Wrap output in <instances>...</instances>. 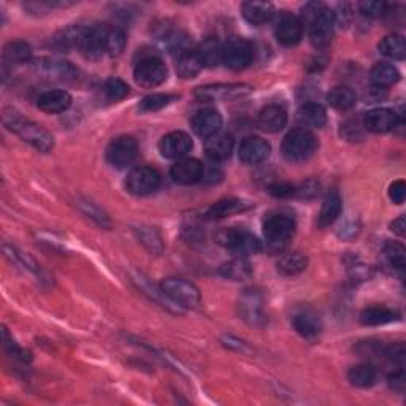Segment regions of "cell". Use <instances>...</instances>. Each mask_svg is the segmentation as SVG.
Wrapping results in <instances>:
<instances>
[{
    "label": "cell",
    "mask_w": 406,
    "mask_h": 406,
    "mask_svg": "<svg viewBox=\"0 0 406 406\" xmlns=\"http://www.w3.org/2000/svg\"><path fill=\"white\" fill-rule=\"evenodd\" d=\"M3 124L8 127L11 132H15L16 135L21 137L26 143L36 148L40 153H50L54 148V138L51 133L43 129L42 126L37 123H32L26 118H22L20 113H16L15 110L5 108L2 114Z\"/></svg>",
    "instance_id": "obj_1"
},
{
    "label": "cell",
    "mask_w": 406,
    "mask_h": 406,
    "mask_svg": "<svg viewBox=\"0 0 406 406\" xmlns=\"http://www.w3.org/2000/svg\"><path fill=\"white\" fill-rule=\"evenodd\" d=\"M317 149V140L310 130L295 129L284 137L281 153L289 162L308 160Z\"/></svg>",
    "instance_id": "obj_2"
},
{
    "label": "cell",
    "mask_w": 406,
    "mask_h": 406,
    "mask_svg": "<svg viewBox=\"0 0 406 406\" xmlns=\"http://www.w3.org/2000/svg\"><path fill=\"white\" fill-rule=\"evenodd\" d=\"M216 241L219 245L234 251L236 256H249V254H257L262 245L260 241L249 232L243 229H221L216 234Z\"/></svg>",
    "instance_id": "obj_3"
},
{
    "label": "cell",
    "mask_w": 406,
    "mask_h": 406,
    "mask_svg": "<svg viewBox=\"0 0 406 406\" xmlns=\"http://www.w3.org/2000/svg\"><path fill=\"white\" fill-rule=\"evenodd\" d=\"M160 291L167 295L168 300L181 308H195L200 303L199 289L181 278H165L160 283Z\"/></svg>",
    "instance_id": "obj_4"
},
{
    "label": "cell",
    "mask_w": 406,
    "mask_h": 406,
    "mask_svg": "<svg viewBox=\"0 0 406 406\" xmlns=\"http://www.w3.org/2000/svg\"><path fill=\"white\" fill-rule=\"evenodd\" d=\"M168 77V70L164 61L156 56H148L142 59L135 66L133 70V78L135 83L142 88H158L162 83H165Z\"/></svg>",
    "instance_id": "obj_5"
},
{
    "label": "cell",
    "mask_w": 406,
    "mask_h": 406,
    "mask_svg": "<svg viewBox=\"0 0 406 406\" xmlns=\"http://www.w3.org/2000/svg\"><path fill=\"white\" fill-rule=\"evenodd\" d=\"M253 59L254 46L245 38H230L223 45V63L230 70H245Z\"/></svg>",
    "instance_id": "obj_6"
},
{
    "label": "cell",
    "mask_w": 406,
    "mask_h": 406,
    "mask_svg": "<svg viewBox=\"0 0 406 406\" xmlns=\"http://www.w3.org/2000/svg\"><path fill=\"white\" fill-rule=\"evenodd\" d=\"M160 173L153 167H137L126 178V189L132 195L144 197L153 194L160 186Z\"/></svg>",
    "instance_id": "obj_7"
},
{
    "label": "cell",
    "mask_w": 406,
    "mask_h": 406,
    "mask_svg": "<svg viewBox=\"0 0 406 406\" xmlns=\"http://www.w3.org/2000/svg\"><path fill=\"white\" fill-rule=\"evenodd\" d=\"M138 154V143L130 135H121L108 144L107 160L116 168L129 167Z\"/></svg>",
    "instance_id": "obj_8"
},
{
    "label": "cell",
    "mask_w": 406,
    "mask_h": 406,
    "mask_svg": "<svg viewBox=\"0 0 406 406\" xmlns=\"http://www.w3.org/2000/svg\"><path fill=\"white\" fill-rule=\"evenodd\" d=\"M105 32H107V24L86 26V31L78 45L80 53L83 54L86 59L97 61L107 54Z\"/></svg>",
    "instance_id": "obj_9"
},
{
    "label": "cell",
    "mask_w": 406,
    "mask_h": 406,
    "mask_svg": "<svg viewBox=\"0 0 406 406\" xmlns=\"http://www.w3.org/2000/svg\"><path fill=\"white\" fill-rule=\"evenodd\" d=\"M295 234V221L286 214H275L264 223V235L270 245L281 246Z\"/></svg>",
    "instance_id": "obj_10"
},
{
    "label": "cell",
    "mask_w": 406,
    "mask_h": 406,
    "mask_svg": "<svg viewBox=\"0 0 406 406\" xmlns=\"http://www.w3.org/2000/svg\"><path fill=\"white\" fill-rule=\"evenodd\" d=\"M239 311L243 321L251 326H264L266 317L264 313L262 294L256 289H246L239 300Z\"/></svg>",
    "instance_id": "obj_11"
},
{
    "label": "cell",
    "mask_w": 406,
    "mask_h": 406,
    "mask_svg": "<svg viewBox=\"0 0 406 406\" xmlns=\"http://www.w3.org/2000/svg\"><path fill=\"white\" fill-rule=\"evenodd\" d=\"M275 37L284 46H295L303 37V24L295 15L283 11L275 21Z\"/></svg>",
    "instance_id": "obj_12"
},
{
    "label": "cell",
    "mask_w": 406,
    "mask_h": 406,
    "mask_svg": "<svg viewBox=\"0 0 406 406\" xmlns=\"http://www.w3.org/2000/svg\"><path fill=\"white\" fill-rule=\"evenodd\" d=\"M335 11L329 7L310 24L311 43L317 50L327 48L335 33Z\"/></svg>",
    "instance_id": "obj_13"
},
{
    "label": "cell",
    "mask_w": 406,
    "mask_h": 406,
    "mask_svg": "<svg viewBox=\"0 0 406 406\" xmlns=\"http://www.w3.org/2000/svg\"><path fill=\"white\" fill-rule=\"evenodd\" d=\"M193 149V138L183 130H173L160 138L159 151L165 159H183Z\"/></svg>",
    "instance_id": "obj_14"
},
{
    "label": "cell",
    "mask_w": 406,
    "mask_h": 406,
    "mask_svg": "<svg viewBox=\"0 0 406 406\" xmlns=\"http://www.w3.org/2000/svg\"><path fill=\"white\" fill-rule=\"evenodd\" d=\"M270 143L260 137H248L241 142L239 149V158L245 165L262 164L270 158Z\"/></svg>",
    "instance_id": "obj_15"
},
{
    "label": "cell",
    "mask_w": 406,
    "mask_h": 406,
    "mask_svg": "<svg viewBox=\"0 0 406 406\" xmlns=\"http://www.w3.org/2000/svg\"><path fill=\"white\" fill-rule=\"evenodd\" d=\"M203 168H205V165H203L199 159L183 158L178 159L175 164L172 165L170 175L175 183L190 186L199 183L203 178Z\"/></svg>",
    "instance_id": "obj_16"
},
{
    "label": "cell",
    "mask_w": 406,
    "mask_h": 406,
    "mask_svg": "<svg viewBox=\"0 0 406 406\" xmlns=\"http://www.w3.org/2000/svg\"><path fill=\"white\" fill-rule=\"evenodd\" d=\"M190 126L197 135L202 138H211L218 135L223 127V116L214 108H203L194 114Z\"/></svg>",
    "instance_id": "obj_17"
},
{
    "label": "cell",
    "mask_w": 406,
    "mask_h": 406,
    "mask_svg": "<svg viewBox=\"0 0 406 406\" xmlns=\"http://www.w3.org/2000/svg\"><path fill=\"white\" fill-rule=\"evenodd\" d=\"M251 88L246 84H213V86H203L195 91L197 98L206 102H216V100H232V98L241 97L248 94Z\"/></svg>",
    "instance_id": "obj_18"
},
{
    "label": "cell",
    "mask_w": 406,
    "mask_h": 406,
    "mask_svg": "<svg viewBox=\"0 0 406 406\" xmlns=\"http://www.w3.org/2000/svg\"><path fill=\"white\" fill-rule=\"evenodd\" d=\"M397 113L391 108H373L363 116V127L373 133H387L396 129Z\"/></svg>",
    "instance_id": "obj_19"
},
{
    "label": "cell",
    "mask_w": 406,
    "mask_h": 406,
    "mask_svg": "<svg viewBox=\"0 0 406 406\" xmlns=\"http://www.w3.org/2000/svg\"><path fill=\"white\" fill-rule=\"evenodd\" d=\"M72 105V96L67 91L62 89H53L46 91L43 94H40L37 98V107L45 113L57 114L67 112Z\"/></svg>",
    "instance_id": "obj_20"
},
{
    "label": "cell",
    "mask_w": 406,
    "mask_h": 406,
    "mask_svg": "<svg viewBox=\"0 0 406 406\" xmlns=\"http://www.w3.org/2000/svg\"><path fill=\"white\" fill-rule=\"evenodd\" d=\"M287 124L286 110L280 105H266L257 116V126L266 133L281 132Z\"/></svg>",
    "instance_id": "obj_21"
},
{
    "label": "cell",
    "mask_w": 406,
    "mask_h": 406,
    "mask_svg": "<svg viewBox=\"0 0 406 406\" xmlns=\"http://www.w3.org/2000/svg\"><path fill=\"white\" fill-rule=\"evenodd\" d=\"M292 326L300 336L306 340H315L322 332V322L315 311L303 310L292 317Z\"/></svg>",
    "instance_id": "obj_22"
},
{
    "label": "cell",
    "mask_w": 406,
    "mask_h": 406,
    "mask_svg": "<svg viewBox=\"0 0 406 406\" xmlns=\"http://www.w3.org/2000/svg\"><path fill=\"white\" fill-rule=\"evenodd\" d=\"M36 68L38 72L48 75V77H53L62 81H73L78 77V70L72 66L70 62L59 61V59H50V57L38 59L36 63Z\"/></svg>",
    "instance_id": "obj_23"
},
{
    "label": "cell",
    "mask_w": 406,
    "mask_h": 406,
    "mask_svg": "<svg viewBox=\"0 0 406 406\" xmlns=\"http://www.w3.org/2000/svg\"><path fill=\"white\" fill-rule=\"evenodd\" d=\"M297 121L306 130L322 129L327 123V112L319 103H305L297 112Z\"/></svg>",
    "instance_id": "obj_24"
},
{
    "label": "cell",
    "mask_w": 406,
    "mask_h": 406,
    "mask_svg": "<svg viewBox=\"0 0 406 406\" xmlns=\"http://www.w3.org/2000/svg\"><path fill=\"white\" fill-rule=\"evenodd\" d=\"M241 15L249 24L264 26L275 16V7L270 2H245L241 3Z\"/></svg>",
    "instance_id": "obj_25"
},
{
    "label": "cell",
    "mask_w": 406,
    "mask_h": 406,
    "mask_svg": "<svg viewBox=\"0 0 406 406\" xmlns=\"http://www.w3.org/2000/svg\"><path fill=\"white\" fill-rule=\"evenodd\" d=\"M234 151V140L229 135H214L205 143V153L213 162L227 160Z\"/></svg>",
    "instance_id": "obj_26"
},
{
    "label": "cell",
    "mask_w": 406,
    "mask_h": 406,
    "mask_svg": "<svg viewBox=\"0 0 406 406\" xmlns=\"http://www.w3.org/2000/svg\"><path fill=\"white\" fill-rule=\"evenodd\" d=\"M341 211H343V202L338 193H332L322 203L321 213L317 216V225L321 229H326L332 225L336 219L340 218Z\"/></svg>",
    "instance_id": "obj_27"
},
{
    "label": "cell",
    "mask_w": 406,
    "mask_h": 406,
    "mask_svg": "<svg viewBox=\"0 0 406 406\" xmlns=\"http://www.w3.org/2000/svg\"><path fill=\"white\" fill-rule=\"evenodd\" d=\"M400 80V72L397 70L396 66L389 62H379L371 68L370 72V81L371 84L376 86V88L386 89L389 86L396 84Z\"/></svg>",
    "instance_id": "obj_28"
},
{
    "label": "cell",
    "mask_w": 406,
    "mask_h": 406,
    "mask_svg": "<svg viewBox=\"0 0 406 406\" xmlns=\"http://www.w3.org/2000/svg\"><path fill=\"white\" fill-rule=\"evenodd\" d=\"M219 273L232 281H243L251 276L253 266H251V262L248 260V257L236 256L234 259H230L229 262L223 264L221 269H219Z\"/></svg>",
    "instance_id": "obj_29"
},
{
    "label": "cell",
    "mask_w": 406,
    "mask_h": 406,
    "mask_svg": "<svg viewBox=\"0 0 406 406\" xmlns=\"http://www.w3.org/2000/svg\"><path fill=\"white\" fill-rule=\"evenodd\" d=\"M197 56L203 67H218L223 62V45L216 38H206L197 48Z\"/></svg>",
    "instance_id": "obj_30"
},
{
    "label": "cell",
    "mask_w": 406,
    "mask_h": 406,
    "mask_svg": "<svg viewBox=\"0 0 406 406\" xmlns=\"http://www.w3.org/2000/svg\"><path fill=\"white\" fill-rule=\"evenodd\" d=\"M398 319V315L396 311L386 308V306H370V308H365L361 316H359V321H361L363 326L376 327V326H384V324L393 322Z\"/></svg>",
    "instance_id": "obj_31"
},
{
    "label": "cell",
    "mask_w": 406,
    "mask_h": 406,
    "mask_svg": "<svg viewBox=\"0 0 406 406\" xmlns=\"http://www.w3.org/2000/svg\"><path fill=\"white\" fill-rule=\"evenodd\" d=\"M327 102L330 107L338 110V112H347L357 103V96L347 86H335L327 94Z\"/></svg>",
    "instance_id": "obj_32"
},
{
    "label": "cell",
    "mask_w": 406,
    "mask_h": 406,
    "mask_svg": "<svg viewBox=\"0 0 406 406\" xmlns=\"http://www.w3.org/2000/svg\"><path fill=\"white\" fill-rule=\"evenodd\" d=\"M379 53L392 61H403L406 56V43L400 33H389L379 43Z\"/></svg>",
    "instance_id": "obj_33"
},
{
    "label": "cell",
    "mask_w": 406,
    "mask_h": 406,
    "mask_svg": "<svg viewBox=\"0 0 406 406\" xmlns=\"http://www.w3.org/2000/svg\"><path fill=\"white\" fill-rule=\"evenodd\" d=\"M32 48L27 42L22 40H13L5 45L3 48V61L11 66H20V63H26L31 61Z\"/></svg>",
    "instance_id": "obj_34"
},
{
    "label": "cell",
    "mask_w": 406,
    "mask_h": 406,
    "mask_svg": "<svg viewBox=\"0 0 406 406\" xmlns=\"http://www.w3.org/2000/svg\"><path fill=\"white\" fill-rule=\"evenodd\" d=\"M202 68L203 66L199 59V56H197V51L189 50V51H186V53L178 56V59H176L178 77H181L184 80L195 78L197 75L200 73Z\"/></svg>",
    "instance_id": "obj_35"
},
{
    "label": "cell",
    "mask_w": 406,
    "mask_h": 406,
    "mask_svg": "<svg viewBox=\"0 0 406 406\" xmlns=\"http://www.w3.org/2000/svg\"><path fill=\"white\" fill-rule=\"evenodd\" d=\"M84 31H86V26H81V24H73V26L62 29L61 32H57L53 37V45L57 50L78 48L80 40L81 37H83Z\"/></svg>",
    "instance_id": "obj_36"
},
{
    "label": "cell",
    "mask_w": 406,
    "mask_h": 406,
    "mask_svg": "<svg viewBox=\"0 0 406 406\" xmlns=\"http://www.w3.org/2000/svg\"><path fill=\"white\" fill-rule=\"evenodd\" d=\"M351 384L356 387H371L378 379V370H376L371 363H361L356 365L347 373Z\"/></svg>",
    "instance_id": "obj_37"
},
{
    "label": "cell",
    "mask_w": 406,
    "mask_h": 406,
    "mask_svg": "<svg viewBox=\"0 0 406 406\" xmlns=\"http://www.w3.org/2000/svg\"><path fill=\"white\" fill-rule=\"evenodd\" d=\"M306 265H308V259L300 253L284 254V256H281L276 264L278 271L284 276L300 275L301 271L306 269Z\"/></svg>",
    "instance_id": "obj_38"
},
{
    "label": "cell",
    "mask_w": 406,
    "mask_h": 406,
    "mask_svg": "<svg viewBox=\"0 0 406 406\" xmlns=\"http://www.w3.org/2000/svg\"><path fill=\"white\" fill-rule=\"evenodd\" d=\"M248 208H249V203L243 202L240 199H224V200H219L218 203H214V205L210 208V211H208V218L223 219V218L232 216V214L245 211L248 210Z\"/></svg>",
    "instance_id": "obj_39"
},
{
    "label": "cell",
    "mask_w": 406,
    "mask_h": 406,
    "mask_svg": "<svg viewBox=\"0 0 406 406\" xmlns=\"http://www.w3.org/2000/svg\"><path fill=\"white\" fill-rule=\"evenodd\" d=\"M126 48V33L123 29L114 27V26H107L105 32V51L108 56L116 57L123 54V51Z\"/></svg>",
    "instance_id": "obj_40"
},
{
    "label": "cell",
    "mask_w": 406,
    "mask_h": 406,
    "mask_svg": "<svg viewBox=\"0 0 406 406\" xmlns=\"http://www.w3.org/2000/svg\"><path fill=\"white\" fill-rule=\"evenodd\" d=\"M137 236L140 240L142 245L148 249L149 253L153 254H160L164 251V243H162L160 234L154 227H146V225H142V227H137Z\"/></svg>",
    "instance_id": "obj_41"
},
{
    "label": "cell",
    "mask_w": 406,
    "mask_h": 406,
    "mask_svg": "<svg viewBox=\"0 0 406 406\" xmlns=\"http://www.w3.org/2000/svg\"><path fill=\"white\" fill-rule=\"evenodd\" d=\"M382 254H384V259L387 260V264L396 269L398 271H403L405 269V248L396 241H387L382 249Z\"/></svg>",
    "instance_id": "obj_42"
},
{
    "label": "cell",
    "mask_w": 406,
    "mask_h": 406,
    "mask_svg": "<svg viewBox=\"0 0 406 406\" xmlns=\"http://www.w3.org/2000/svg\"><path fill=\"white\" fill-rule=\"evenodd\" d=\"M78 206H80V210L86 214V216L91 218L92 221H94L97 225H100V227L108 229L110 225H112V221H110L107 213L102 211L96 203H92L89 200H80Z\"/></svg>",
    "instance_id": "obj_43"
},
{
    "label": "cell",
    "mask_w": 406,
    "mask_h": 406,
    "mask_svg": "<svg viewBox=\"0 0 406 406\" xmlns=\"http://www.w3.org/2000/svg\"><path fill=\"white\" fill-rule=\"evenodd\" d=\"M103 92H105L108 100L118 102V100H123V98L129 96L130 88H129V84L124 83L123 80L110 78V80H107L105 86H103Z\"/></svg>",
    "instance_id": "obj_44"
},
{
    "label": "cell",
    "mask_w": 406,
    "mask_h": 406,
    "mask_svg": "<svg viewBox=\"0 0 406 406\" xmlns=\"http://www.w3.org/2000/svg\"><path fill=\"white\" fill-rule=\"evenodd\" d=\"M175 98H176L175 96H167V94L148 96V97H144L140 103V112H144V113L159 112V110L167 107L168 103H172Z\"/></svg>",
    "instance_id": "obj_45"
},
{
    "label": "cell",
    "mask_w": 406,
    "mask_h": 406,
    "mask_svg": "<svg viewBox=\"0 0 406 406\" xmlns=\"http://www.w3.org/2000/svg\"><path fill=\"white\" fill-rule=\"evenodd\" d=\"M3 343H5V349H7L8 356L13 357L15 361L22 362V363H29L32 361V352L24 349V347L18 346L13 340H10L7 329H3Z\"/></svg>",
    "instance_id": "obj_46"
},
{
    "label": "cell",
    "mask_w": 406,
    "mask_h": 406,
    "mask_svg": "<svg viewBox=\"0 0 406 406\" xmlns=\"http://www.w3.org/2000/svg\"><path fill=\"white\" fill-rule=\"evenodd\" d=\"M327 8V5L326 3H322V2H310V3H306L303 8H301V15H300V21H301V24H306V26H310L313 21H315L319 15L322 13L324 10Z\"/></svg>",
    "instance_id": "obj_47"
},
{
    "label": "cell",
    "mask_w": 406,
    "mask_h": 406,
    "mask_svg": "<svg viewBox=\"0 0 406 406\" xmlns=\"http://www.w3.org/2000/svg\"><path fill=\"white\" fill-rule=\"evenodd\" d=\"M359 10L365 16H370V18H379V16L386 15L387 3L378 2V0H367V2L359 3Z\"/></svg>",
    "instance_id": "obj_48"
},
{
    "label": "cell",
    "mask_w": 406,
    "mask_h": 406,
    "mask_svg": "<svg viewBox=\"0 0 406 406\" xmlns=\"http://www.w3.org/2000/svg\"><path fill=\"white\" fill-rule=\"evenodd\" d=\"M381 354H382V357L393 363H403L406 359V349L403 343H393V345L381 347Z\"/></svg>",
    "instance_id": "obj_49"
},
{
    "label": "cell",
    "mask_w": 406,
    "mask_h": 406,
    "mask_svg": "<svg viewBox=\"0 0 406 406\" xmlns=\"http://www.w3.org/2000/svg\"><path fill=\"white\" fill-rule=\"evenodd\" d=\"M389 197L391 200L396 203V205H402L406 197V184L403 179H398V181H393L389 188Z\"/></svg>",
    "instance_id": "obj_50"
},
{
    "label": "cell",
    "mask_w": 406,
    "mask_h": 406,
    "mask_svg": "<svg viewBox=\"0 0 406 406\" xmlns=\"http://www.w3.org/2000/svg\"><path fill=\"white\" fill-rule=\"evenodd\" d=\"M347 271H349V275L354 278V280H357V281H365V280H368V278L371 276L370 266L363 265L361 262H354V264L347 265Z\"/></svg>",
    "instance_id": "obj_51"
},
{
    "label": "cell",
    "mask_w": 406,
    "mask_h": 406,
    "mask_svg": "<svg viewBox=\"0 0 406 406\" xmlns=\"http://www.w3.org/2000/svg\"><path fill=\"white\" fill-rule=\"evenodd\" d=\"M269 193L273 197H278V199H286V197L295 194V189L294 186L287 183H275L269 188Z\"/></svg>",
    "instance_id": "obj_52"
},
{
    "label": "cell",
    "mask_w": 406,
    "mask_h": 406,
    "mask_svg": "<svg viewBox=\"0 0 406 406\" xmlns=\"http://www.w3.org/2000/svg\"><path fill=\"white\" fill-rule=\"evenodd\" d=\"M319 189H321V186L319 183H316L315 179H310V181H306L301 188L297 190L299 197L301 199H313V197L319 195Z\"/></svg>",
    "instance_id": "obj_53"
},
{
    "label": "cell",
    "mask_w": 406,
    "mask_h": 406,
    "mask_svg": "<svg viewBox=\"0 0 406 406\" xmlns=\"http://www.w3.org/2000/svg\"><path fill=\"white\" fill-rule=\"evenodd\" d=\"M223 178V172L219 170L216 165H211L208 168H203V181H208V183H216V181H221Z\"/></svg>",
    "instance_id": "obj_54"
},
{
    "label": "cell",
    "mask_w": 406,
    "mask_h": 406,
    "mask_svg": "<svg viewBox=\"0 0 406 406\" xmlns=\"http://www.w3.org/2000/svg\"><path fill=\"white\" fill-rule=\"evenodd\" d=\"M405 373L403 371H398V373H393L389 376V386H391V389H393V391H397V392H403L405 391Z\"/></svg>",
    "instance_id": "obj_55"
},
{
    "label": "cell",
    "mask_w": 406,
    "mask_h": 406,
    "mask_svg": "<svg viewBox=\"0 0 406 406\" xmlns=\"http://www.w3.org/2000/svg\"><path fill=\"white\" fill-rule=\"evenodd\" d=\"M391 229L396 232L397 235H400V236H403L405 235V229H406V223H405V216H400V218H397L396 221H393L392 224H391Z\"/></svg>",
    "instance_id": "obj_56"
},
{
    "label": "cell",
    "mask_w": 406,
    "mask_h": 406,
    "mask_svg": "<svg viewBox=\"0 0 406 406\" xmlns=\"http://www.w3.org/2000/svg\"><path fill=\"white\" fill-rule=\"evenodd\" d=\"M224 345L230 347V349H236V351H245V343L240 340H236V338H232V336H229V338H225L224 340Z\"/></svg>",
    "instance_id": "obj_57"
}]
</instances>
